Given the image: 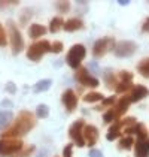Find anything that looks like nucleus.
Here are the masks:
<instances>
[{
  "label": "nucleus",
  "mask_w": 149,
  "mask_h": 157,
  "mask_svg": "<svg viewBox=\"0 0 149 157\" xmlns=\"http://www.w3.org/2000/svg\"><path fill=\"white\" fill-rule=\"evenodd\" d=\"M103 78H104V82H106V87L107 88H116V85L119 84V81L116 79V76L113 75V72H111V69H106L104 72H103Z\"/></svg>",
  "instance_id": "obj_18"
},
{
  "label": "nucleus",
  "mask_w": 149,
  "mask_h": 157,
  "mask_svg": "<svg viewBox=\"0 0 149 157\" xmlns=\"http://www.w3.org/2000/svg\"><path fill=\"white\" fill-rule=\"evenodd\" d=\"M89 157H103V154H101V151H99V150H91L89 151Z\"/></svg>",
  "instance_id": "obj_35"
},
{
  "label": "nucleus",
  "mask_w": 149,
  "mask_h": 157,
  "mask_svg": "<svg viewBox=\"0 0 149 157\" xmlns=\"http://www.w3.org/2000/svg\"><path fill=\"white\" fill-rule=\"evenodd\" d=\"M6 42H8V37H6V30L0 25V45L2 47H5L6 45Z\"/></svg>",
  "instance_id": "obj_33"
},
{
  "label": "nucleus",
  "mask_w": 149,
  "mask_h": 157,
  "mask_svg": "<svg viewBox=\"0 0 149 157\" xmlns=\"http://www.w3.org/2000/svg\"><path fill=\"white\" fill-rule=\"evenodd\" d=\"M128 3H130V2H119V5H122V6H127Z\"/></svg>",
  "instance_id": "obj_38"
},
{
  "label": "nucleus",
  "mask_w": 149,
  "mask_h": 157,
  "mask_svg": "<svg viewBox=\"0 0 149 157\" xmlns=\"http://www.w3.org/2000/svg\"><path fill=\"white\" fill-rule=\"evenodd\" d=\"M45 33H46V27H43L40 24H31L30 29H28V36L33 37V39H37Z\"/></svg>",
  "instance_id": "obj_20"
},
{
  "label": "nucleus",
  "mask_w": 149,
  "mask_h": 157,
  "mask_svg": "<svg viewBox=\"0 0 149 157\" xmlns=\"http://www.w3.org/2000/svg\"><path fill=\"white\" fill-rule=\"evenodd\" d=\"M137 71H139V73L143 78H149V57L148 59H143L137 64Z\"/></svg>",
  "instance_id": "obj_22"
},
{
  "label": "nucleus",
  "mask_w": 149,
  "mask_h": 157,
  "mask_svg": "<svg viewBox=\"0 0 149 157\" xmlns=\"http://www.w3.org/2000/svg\"><path fill=\"white\" fill-rule=\"evenodd\" d=\"M13 114L11 111H0V130L6 129V126L12 121Z\"/></svg>",
  "instance_id": "obj_21"
},
{
  "label": "nucleus",
  "mask_w": 149,
  "mask_h": 157,
  "mask_svg": "<svg viewBox=\"0 0 149 157\" xmlns=\"http://www.w3.org/2000/svg\"><path fill=\"white\" fill-rule=\"evenodd\" d=\"M130 103H131V97L128 96V94L122 96L107 112H104V115H103L104 123H115V121H118L128 111Z\"/></svg>",
  "instance_id": "obj_2"
},
{
  "label": "nucleus",
  "mask_w": 149,
  "mask_h": 157,
  "mask_svg": "<svg viewBox=\"0 0 149 157\" xmlns=\"http://www.w3.org/2000/svg\"><path fill=\"white\" fill-rule=\"evenodd\" d=\"M84 27V23L79 20V18H70V20H67V21H64V30L66 32H76V30H79V29H82Z\"/></svg>",
  "instance_id": "obj_19"
},
{
  "label": "nucleus",
  "mask_w": 149,
  "mask_h": 157,
  "mask_svg": "<svg viewBox=\"0 0 149 157\" xmlns=\"http://www.w3.org/2000/svg\"><path fill=\"white\" fill-rule=\"evenodd\" d=\"M9 35H11V45H12V52L18 54L24 49V39L21 36L20 30L12 21H9Z\"/></svg>",
  "instance_id": "obj_8"
},
{
  "label": "nucleus",
  "mask_w": 149,
  "mask_h": 157,
  "mask_svg": "<svg viewBox=\"0 0 149 157\" xmlns=\"http://www.w3.org/2000/svg\"><path fill=\"white\" fill-rule=\"evenodd\" d=\"M51 87V79H42L39 81L36 85H35V93H40V91H46L48 88Z\"/></svg>",
  "instance_id": "obj_25"
},
{
  "label": "nucleus",
  "mask_w": 149,
  "mask_h": 157,
  "mask_svg": "<svg viewBox=\"0 0 149 157\" xmlns=\"http://www.w3.org/2000/svg\"><path fill=\"white\" fill-rule=\"evenodd\" d=\"M84 139H85V144H88L89 147H94L99 141V130L96 126H91L87 124L84 127Z\"/></svg>",
  "instance_id": "obj_14"
},
{
  "label": "nucleus",
  "mask_w": 149,
  "mask_h": 157,
  "mask_svg": "<svg viewBox=\"0 0 149 157\" xmlns=\"http://www.w3.org/2000/svg\"><path fill=\"white\" fill-rule=\"evenodd\" d=\"M55 6H57V11H58V12L66 13L70 11V2H57Z\"/></svg>",
  "instance_id": "obj_28"
},
{
  "label": "nucleus",
  "mask_w": 149,
  "mask_h": 157,
  "mask_svg": "<svg viewBox=\"0 0 149 157\" xmlns=\"http://www.w3.org/2000/svg\"><path fill=\"white\" fill-rule=\"evenodd\" d=\"M76 79H78V82H81L82 85H85V87H89V88H96L97 85L100 84L99 79L97 78H94L91 73L88 72L87 67H79L78 71H76Z\"/></svg>",
  "instance_id": "obj_10"
},
{
  "label": "nucleus",
  "mask_w": 149,
  "mask_h": 157,
  "mask_svg": "<svg viewBox=\"0 0 149 157\" xmlns=\"http://www.w3.org/2000/svg\"><path fill=\"white\" fill-rule=\"evenodd\" d=\"M11 105H12L11 100H3V102H2V106H11Z\"/></svg>",
  "instance_id": "obj_37"
},
{
  "label": "nucleus",
  "mask_w": 149,
  "mask_h": 157,
  "mask_svg": "<svg viewBox=\"0 0 149 157\" xmlns=\"http://www.w3.org/2000/svg\"><path fill=\"white\" fill-rule=\"evenodd\" d=\"M51 51V44L48 40H39L31 44L27 49V59L31 61H39L46 52Z\"/></svg>",
  "instance_id": "obj_4"
},
{
  "label": "nucleus",
  "mask_w": 149,
  "mask_h": 157,
  "mask_svg": "<svg viewBox=\"0 0 149 157\" xmlns=\"http://www.w3.org/2000/svg\"><path fill=\"white\" fill-rule=\"evenodd\" d=\"M124 127H125V126H124V120L115 121L111 127H109V132H107V135H106V138H107L109 141H113V139L119 138V136H121V132H122V129H124Z\"/></svg>",
  "instance_id": "obj_15"
},
{
  "label": "nucleus",
  "mask_w": 149,
  "mask_h": 157,
  "mask_svg": "<svg viewBox=\"0 0 149 157\" xmlns=\"http://www.w3.org/2000/svg\"><path fill=\"white\" fill-rule=\"evenodd\" d=\"M61 102L67 112H73L74 109H76V105H78V97H76L73 90H66L63 93Z\"/></svg>",
  "instance_id": "obj_12"
},
{
  "label": "nucleus",
  "mask_w": 149,
  "mask_h": 157,
  "mask_svg": "<svg viewBox=\"0 0 149 157\" xmlns=\"http://www.w3.org/2000/svg\"><path fill=\"white\" fill-rule=\"evenodd\" d=\"M115 40L112 39V37H101L99 39L96 44H94V47H93V56L96 57V59H100V57H103L107 51H111V49L115 48Z\"/></svg>",
  "instance_id": "obj_7"
},
{
  "label": "nucleus",
  "mask_w": 149,
  "mask_h": 157,
  "mask_svg": "<svg viewBox=\"0 0 149 157\" xmlns=\"http://www.w3.org/2000/svg\"><path fill=\"white\" fill-rule=\"evenodd\" d=\"M54 157H57V156H54Z\"/></svg>",
  "instance_id": "obj_39"
},
{
  "label": "nucleus",
  "mask_w": 149,
  "mask_h": 157,
  "mask_svg": "<svg viewBox=\"0 0 149 157\" xmlns=\"http://www.w3.org/2000/svg\"><path fill=\"white\" fill-rule=\"evenodd\" d=\"M116 103V100H115V97H107V99H103L101 100V108H112L113 105Z\"/></svg>",
  "instance_id": "obj_31"
},
{
  "label": "nucleus",
  "mask_w": 149,
  "mask_h": 157,
  "mask_svg": "<svg viewBox=\"0 0 149 157\" xmlns=\"http://www.w3.org/2000/svg\"><path fill=\"white\" fill-rule=\"evenodd\" d=\"M133 145H134V139H133L131 136H124V138H121V141H119V148H121V150H130Z\"/></svg>",
  "instance_id": "obj_26"
},
{
  "label": "nucleus",
  "mask_w": 149,
  "mask_h": 157,
  "mask_svg": "<svg viewBox=\"0 0 149 157\" xmlns=\"http://www.w3.org/2000/svg\"><path fill=\"white\" fill-rule=\"evenodd\" d=\"M134 156L149 157V136L148 138H137L134 142Z\"/></svg>",
  "instance_id": "obj_13"
},
{
  "label": "nucleus",
  "mask_w": 149,
  "mask_h": 157,
  "mask_svg": "<svg viewBox=\"0 0 149 157\" xmlns=\"http://www.w3.org/2000/svg\"><path fill=\"white\" fill-rule=\"evenodd\" d=\"M64 27V20L63 18H60V17H55V18H52L49 23V30L52 32V33H57L60 29H63Z\"/></svg>",
  "instance_id": "obj_23"
},
{
  "label": "nucleus",
  "mask_w": 149,
  "mask_h": 157,
  "mask_svg": "<svg viewBox=\"0 0 149 157\" xmlns=\"http://www.w3.org/2000/svg\"><path fill=\"white\" fill-rule=\"evenodd\" d=\"M148 94H149V90L145 85H136V87H133L130 97H131V102H139V100L145 99Z\"/></svg>",
  "instance_id": "obj_16"
},
{
  "label": "nucleus",
  "mask_w": 149,
  "mask_h": 157,
  "mask_svg": "<svg viewBox=\"0 0 149 157\" xmlns=\"http://www.w3.org/2000/svg\"><path fill=\"white\" fill-rule=\"evenodd\" d=\"M23 148L24 144L20 139H3V138L0 139V157L18 154Z\"/></svg>",
  "instance_id": "obj_5"
},
{
  "label": "nucleus",
  "mask_w": 149,
  "mask_h": 157,
  "mask_svg": "<svg viewBox=\"0 0 149 157\" xmlns=\"http://www.w3.org/2000/svg\"><path fill=\"white\" fill-rule=\"evenodd\" d=\"M137 49V44L133 40H121L115 45L113 52L116 57H130L136 52Z\"/></svg>",
  "instance_id": "obj_9"
},
{
  "label": "nucleus",
  "mask_w": 149,
  "mask_h": 157,
  "mask_svg": "<svg viewBox=\"0 0 149 157\" xmlns=\"http://www.w3.org/2000/svg\"><path fill=\"white\" fill-rule=\"evenodd\" d=\"M84 127H85V121L82 120V118H79V120H76L70 126V129H69V136L73 139V142L78 147H84L85 145V139H84Z\"/></svg>",
  "instance_id": "obj_6"
},
{
  "label": "nucleus",
  "mask_w": 149,
  "mask_h": 157,
  "mask_svg": "<svg viewBox=\"0 0 149 157\" xmlns=\"http://www.w3.org/2000/svg\"><path fill=\"white\" fill-rule=\"evenodd\" d=\"M85 56H87V49L84 45H73L72 48L69 49V52H67V56H66V61H67V64L72 67V69H79L81 67V63L82 60L85 59Z\"/></svg>",
  "instance_id": "obj_3"
},
{
  "label": "nucleus",
  "mask_w": 149,
  "mask_h": 157,
  "mask_svg": "<svg viewBox=\"0 0 149 157\" xmlns=\"http://www.w3.org/2000/svg\"><path fill=\"white\" fill-rule=\"evenodd\" d=\"M33 151H35V147H33V145H30V147H27V148H24V150H21L16 156H13V157H28Z\"/></svg>",
  "instance_id": "obj_29"
},
{
  "label": "nucleus",
  "mask_w": 149,
  "mask_h": 157,
  "mask_svg": "<svg viewBox=\"0 0 149 157\" xmlns=\"http://www.w3.org/2000/svg\"><path fill=\"white\" fill-rule=\"evenodd\" d=\"M100 100H103V96H101V93H97V91H91L84 96V102H87V103H94V102H100Z\"/></svg>",
  "instance_id": "obj_24"
},
{
  "label": "nucleus",
  "mask_w": 149,
  "mask_h": 157,
  "mask_svg": "<svg viewBox=\"0 0 149 157\" xmlns=\"http://www.w3.org/2000/svg\"><path fill=\"white\" fill-rule=\"evenodd\" d=\"M142 30H143V32H149V18L145 20V23L142 25Z\"/></svg>",
  "instance_id": "obj_36"
},
{
  "label": "nucleus",
  "mask_w": 149,
  "mask_h": 157,
  "mask_svg": "<svg viewBox=\"0 0 149 157\" xmlns=\"http://www.w3.org/2000/svg\"><path fill=\"white\" fill-rule=\"evenodd\" d=\"M119 78H121V81H119V84L116 85L115 91L119 93V94H122V93H127L133 87V75L130 72L122 71V72H119Z\"/></svg>",
  "instance_id": "obj_11"
},
{
  "label": "nucleus",
  "mask_w": 149,
  "mask_h": 157,
  "mask_svg": "<svg viewBox=\"0 0 149 157\" xmlns=\"http://www.w3.org/2000/svg\"><path fill=\"white\" fill-rule=\"evenodd\" d=\"M63 51V44L60 40H55L54 44H51V52H54V54H60Z\"/></svg>",
  "instance_id": "obj_30"
},
{
  "label": "nucleus",
  "mask_w": 149,
  "mask_h": 157,
  "mask_svg": "<svg viewBox=\"0 0 149 157\" xmlns=\"http://www.w3.org/2000/svg\"><path fill=\"white\" fill-rule=\"evenodd\" d=\"M36 115L39 118H46L49 115V108L46 105H39L36 109Z\"/></svg>",
  "instance_id": "obj_27"
},
{
  "label": "nucleus",
  "mask_w": 149,
  "mask_h": 157,
  "mask_svg": "<svg viewBox=\"0 0 149 157\" xmlns=\"http://www.w3.org/2000/svg\"><path fill=\"white\" fill-rule=\"evenodd\" d=\"M36 124V118L35 115L30 112V111H21L18 114V118L15 121L12 127L6 132H3L2 138L5 139H15V138H20V136H24L27 133L30 132Z\"/></svg>",
  "instance_id": "obj_1"
},
{
  "label": "nucleus",
  "mask_w": 149,
  "mask_h": 157,
  "mask_svg": "<svg viewBox=\"0 0 149 157\" xmlns=\"http://www.w3.org/2000/svg\"><path fill=\"white\" fill-rule=\"evenodd\" d=\"M125 133H134V135H137V138H148V129L142 123H136L133 127L127 129Z\"/></svg>",
  "instance_id": "obj_17"
},
{
  "label": "nucleus",
  "mask_w": 149,
  "mask_h": 157,
  "mask_svg": "<svg viewBox=\"0 0 149 157\" xmlns=\"http://www.w3.org/2000/svg\"><path fill=\"white\" fill-rule=\"evenodd\" d=\"M6 91L9 93V94H15L16 93V87L13 82H6Z\"/></svg>",
  "instance_id": "obj_34"
},
{
  "label": "nucleus",
  "mask_w": 149,
  "mask_h": 157,
  "mask_svg": "<svg viewBox=\"0 0 149 157\" xmlns=\"http://www.w3.org/2000/svg\"><path fill=\"white\" fill-rule=\"evenodd\" d=\"M31 15H33V13H31L30 9H24V13L21 15V24H27V21L31 18Z\"/></svg>",
  "instance_id": "obj_32"
}]
</instances>
